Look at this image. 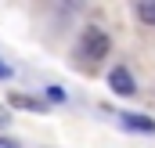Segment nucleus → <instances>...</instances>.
<instances>
[{
  "instance_id": "nucleus-5",
  "label": "nucleus",
  "mask_w": 155,
  "mask_h": 148,
  "mask_svg": "<svg viewBox=\"0 0 155 148\" xmlns=\"http://www.w3.org/2000/svg\"><path fill=\"white\" fill-rule=\"evenodd\" d=\"M7 76H11V65H7V62H0V79H7Z\"/></svg>"
},
{
  "instance_id": "nucleus-6",
  "label": "nucleus",
  "mask_w": 155,
  "mask_h": 148,
  "mask_svg": "<svg viewBox=\"0 0 155 148\" xmlns=\"http://www.w3.org/2000/svg\"><path fill=\"white\" fill-rule=\"evenodd\" d=\"M0 148H18V141H11V137H0Z\"/></svg>"
},
{
  "instance_id": "nucleus-4",
  "label": "nucleus",
  "mask_w": 155,
  "mask_h": 148,
  "mask_svg": "<svg viewBox=\"0 0 155 148\" xmlns=\"http://www.w3.org/2000/svg\"><path fill=\"white\" fill-rule=\"evenodd\" d=\"M137 15H141V22L155 25V0H144V4H137Z\"/></svg>"
},
{
  "instance_id": "nucleus-3",
  "label": "nucleus",
  "mask_w": 155,
  "mask_h": 148,
  "mask_svg": "<svg viewBox=\"0 0 155 148\" xmlns=\"http://www.w3.org/2000/svg\"><path fill=\"white\" fill-rule=\"evenodd\" d=\"M119 119H123L130 130H141V134H152V130H155V119L141 116V112H119Z\"/></svg>"
},
{
  "instance_id": "nucleus-2",
  "label": "nucleus",
  "mask_w": 155,
  "mask_h": 148,
  "mask_svg": "<svg viewBox=\"0 0 155 148\" xmlns=\"http://www.w3.org/2000/svg\"><path fill=\"white\" fill-rule=\"evenodd\" d=\"M108 83H112V90H116V94H123V98H134V94H137V87H134V76L126 72L123 65H116V69H112Z\"/></svg>"
},
{
  "instance_id": "nucleus-1",
  "label": "nucleus",
  "mask_w": 155,
  "mask_h": 148,
  "mask_svg": "<svg viewBox=\"0 0 155 148\" xmlns=\"http://www.w3.org/2000/svg\"><path fill=\"white\" fill-rule=\"evenodd\" d=\"M79 51H83V58L87 62H101V58H108V51H112V40L105 29H97V25H87V33L79 40Z\"/></svg>"
}]
</instances>
